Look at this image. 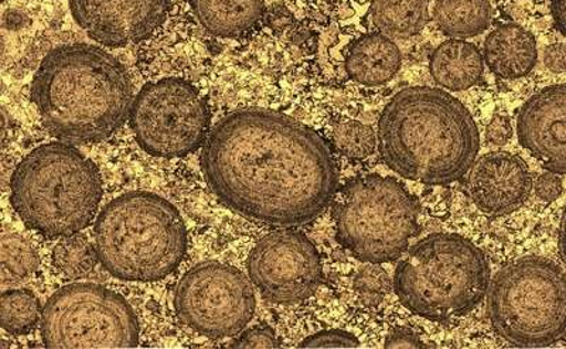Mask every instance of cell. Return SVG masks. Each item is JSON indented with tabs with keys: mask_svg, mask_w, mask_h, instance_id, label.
<instances>
[{
	"mask_svg": "<svg viewBox=\"0 0 566 349\" xmlns=\"http://www.w3.org/2000/svg\"><path fill=\"white\" fill-rule=\"evenodd\" d=\"M242 349H264V348H280V342L275 332L271 328L255 327L248 331L240 338L239 341L232 346Z\"/></svg>",
	"mask_w": 566,
	"mask_h": 349,
	"instance_id": "cell-28",
	"label": "cell"
},
{
	"mask_svg": "<svg viewBox=\"0 0 566 349\" xmlns=\"http://www.w3.org/2000/svg\"><path fill=\"white\" fill-rule=\"evenodd\" d=\"M301 348H357L360 347L353 334L343 330H326L313 334L300 346Z\"/></svg>",
	"mask_w": 566,
	"mask_h": 349,
	"instance_id": "cell-27",
	"label": "cell"
},
{
	"mask_svg": "<svg viewBox=\"0 0 566 349\" xmlns=\"http://www.w3.org/2000/svg\"><path fill=\"white\" fill-rule=\"evenodd\" d=\"M433 14L441 32L462 40L486 32L492 4L490 0H437Z\"/></svg>",
	"mask_w": 566,
	"mask_h": 349,
	"instance_id": "cell-20",
	"label": "cell"
},
{
	"mask_svg": "<svg viewBox=\"0 0 566 349\" xmlns=\"http://www.w3.org/2000/svg\"><path fill=\"white\" fill-rule=\"evenodd\" d=\"M44 346L71 348H135L139 324L124 297L97 285L65 286L54 293L42 316Z\"/></svg>",
	"mask_w": 566,
	"mask_h": 349,
	"instance_id": "cell-9",
	"label": "cell"
},
{
	"mask_svg": "<svg viewBox=\"0 0 566 349\" xmlns=\"http://www.w3.org/2000/svg\"><path fill=\"white\" fill-rule=\"evenodd\" d=\"M248 272L262 296L277 305L311 297L322 282V262L305 235L281 230L262 237L248 257Z\"/></svg>",
	"mask_w": 566,
	"mask_h": 349,
	"instance_id": "cell-12",
	"label": "cell"
},
{
	"mask_svg": "<svg viewBox=\"0 0 566 349\" xmlns=\"http://www.w3.org/2000/svg\"><path fill=\"white\" fill-rule=\"evenodd\" d=\"M484 60L500 78H523L537 64V42L528 30L517 24H504L488 35Z\"/></svg>",
	"mask_w": 566,
	"mask_h": 349,
	"instance_id": "cell-16",
	"label": "cell"
},
{
	"mask_svg": "<svg viewBox=\"0 0 566 349\" xmlns=\"http://www.w3.org/2000/svg\"><path fill=\"white\" fill-rule=\"evenodd\" d=\"M201 169L229 209L282 228L316 220L337 187L326 141L291 116L261 108L237 110L216 125Z\"/></svg>",
	"mask_w": 566,
	"mask_h": 349,
	"instance_id": "cell-1",
	"label": "cell"
},
{
	"mask_svg": "<svg viewBox=\"0 0 566 349\" xmlns=\"http://www.w3.org/2000/svg\"><path fill=\"white\" fill-rule=\"evenodd\" d=\"M564 186L557 173H545L538 177L535 181V192H537L538 199L545 202H554L559 199L563 194Z\"/></svg>",
	"mask_w": 566,
	"mask_h": 349,
	"instance_id": "cell-30",
	"label": "cell"
},
{
	"mask_svg": "<svg viewBox=\"0 0 566 349\" xmlns=\"http://www.w3.org/2000/svg\"><path fill=\"white\" fill-rule=\"evenodd\" d=\"M70 9L95 42L124 47L148 39L165 22L169 0H70Z\"/></svg>",
	"mask_w": 566,
	"mask_h": 349,
	"instance_id": "cell-13",
	"label": "cell"
},
{
	"mask_svg": "<svg viewBox=\"0 0 566 349\" xmlns=\"http://www.w3.org/2000/svg\"><path fill=\"white\" fill-rule=\"evenodd\" d=\"M495 332L520 348H545L566 337V273L539 256L510 263L489 286Z\"/></svg>",
	"mask_w": 566,
	"mask_h": 349,
	"instance_id": "cell-7",
	"label": "cell"
},
{
	"mask_svg": "<svg viewBox=\"0 0 566 349\" xmlns=\"http://www.w3.org/2000/svg\"><path fill=\"white\" fill-rule=\"evenodd\" d=\"M513 136V126L505 115H494L486 129L489 144L504 146Z\"/></svg>",
	"mask_w": 566,
	"mask_h": 349,
	"instance_id": "cell-29",
	"label": "cell"
},
{
	"mask_svg": "<svg viewBox=\"0 0 566 349\" xmlns=\"http://www.w3.org/2000/svg\"><path fill=\"white\" fill-rule=\"evenodd\" d=\"M32 99L44 128L65 144H97L113 136L133 110L125 67L103 49L67 44L45 55Z\"/></svg>",
	"mask_w": 566,
	"mask_h": 349,
	"instance_id": "cell-2",
	"label": "cell"
},
{
	"mask_svg": "<svg viewBox=\"0 0 566 349\" xmlns=\"http://www.w3.org/2000/svg\"><path fill=\"white\" fill-rule=\"evenodd\" d=\"M54 265L69 277L87 276L98 260L97 250L84 236H64L53 254Z\"/></svg>",
	"mask_w": 566,
	"mask_h": 349,
	"instance_id": "cell-24",
	"label": "cell"
},
{
	"mask_svg": "<svg viewBox=\"0 0 566 349\" xmlns=\"http://www.w3.org/2000/svg\"><path fill=\"white\" fill-rule=\"evenodd\" d=\"M130 126L142 149L156 158L176 159L203 144L210 113L193 85L168 78L140 91L130 110Z\"/></svg>",
	"mask_w": 566,
	"mask_h": 349,
	"instance_id": "cell-10",
	"label": "cell"
},
{
	"mask_svg": "<svg viewBox=\"0 0 566 349\" xmlns=\"http://www.w3.org/2000/svg\"><path fill=\"white\" fill-rule=\"evenodd\" d=\"M551 14L555 28L566 39V0H551Z\"/></svg>",
	"mask_w": 566,
	"mask_h": 349,
	"instance_id": "cell-33",
	"label": "cell"
},
{
	"mask_svg": "<svg viewBox=\"0 0 566 349\" xmlns=\"http://www.w3.org/2000/svg\"><path fill=\"white\" fill-rule=\"evenodd\" d=\"M531 190L527 163L509 151L484 155L470 169L469 197L489 215L512 214L528 200Z\"/></svg>",
	"mask_w": 566,
	"mask_h": 349,
	"instance_id": "cell-15",
	"label": "cell"
},
{
	"mask_svg": "<svg viewBox=\"0 0 566 349\" xmlns=\"http://www.w3.org/2000/svg\"><path fill=\"white\" fill-rule=\"evenodd\" d=\"M378 149L389 169L423 184H451L476 161L480 138L467 106L441 89H402L384 108Z\"/></svg>",
	"mask_w": 566,
	"mask_h": 349,
	"instance_id": "cell-3",
	"label": "cell"
},
{
	"mask_svg": "<svg viewBox=\"0 0 566 349\" xmlns=\"http://www.w3.org/2000/svg\"><path fill=\"white\" fill-rule=\"evenodd\" d=\"M401 68V52L388 35H366L353 45L348 53L346 70L348 77L358 84L376 87L396 77Z\"/></svg>",
	"mask_w": 566,
	"mask_h": 349,
	"instance_id": "cell-17",
	"label": "cell"
},
{
	"mask_svg": "<svg viewBox=\"0 0 566 349\" xmlns=\"http://www.w3.org/2000/svg\"><path fill=\"white\" fill-rule=\"evenodd\" d=\"M254 290L235 267L200 263L186 273L175 292L180 320L207 337H231L245 328L255 313Z\"/></svg>",
	"mask_w": 566,
	"mask_h": 349,
	"instance_id": "cell-11",
	"label": "cell"
},
{
	"mask_svg": "<svg viewBox=\"0 0 566 349\" xmlns=\"http://www.w3.org/2000/svg\"><path fill=\"white\" fill-rule=\"evenodd\" d=\"M418 202L396 180L364 176L352 181L337 202V240L357 260L392 262L418 234Z\"/></svg>",
	"mask_w": 566,
	"mask_h": 349,
	"instance_id": "cell-8",
	"label": "cell"
},
{
	"mask_svg": "<svg viewBox=\"0 0 566 349\" xmlns=\"http://www.w3.org/2000/svg\"><path fill=\"white\" fill-rule=\"evenodd\" d=\"M186 226L168 200L151 192H129L111 201L95 224V250L120 281L155 282L184 260Z\"/></svg>",
	"mask_w": 566,
	"mask_h": 349,
	"instance_id": "cell-4",
	"label": "cell"
},
{
	"mask_svg": "<svg viewBox=\"0 0 566 349\" xmlns=\"http://www.w3.org/2000/svg\"><path fill=\"white\" fill-rule=\"evenodd\" d=\"M517 134L545 169L566 174V84L544 88L524 103Z\"/></svg>",
	"mask_w": 566,
	"mask_h": 349,
	"instance_id": "cell-14",
	"label": "cell"
},
{
	"mask_svg": "<svg viewBox=\"0 0 566 349\" xmlns=\"http://www.w3.org/2000/svg\"><path fill=\"white\" fill-rule=\"evenodd\" d=\"M354 288L363 305L377 306L389 292V277L377 263H368V266L358 271L354 277Z\"/></svg>",
	"mask_w": 566,
	"mask_h": 349,
	"instance_id": "cell-26",
	"label": "cell"
},
{
	"mask_svg": "<svg viewBox=\"0 0 566 349\" xmlns=\"http://www.w3.org/2000/svg\"><path fill=\"white\" fill-rule=\"evenodd\" d=\"M3 287L17 286L38 271L39 257L34 247L18 234H4L2 240Z\"/></svg>",
	"mask_w": 566,
	"mask_h": 349,
	"instance_id": "cell-22",
	"label": "cell"
},
{
	"mask_svg": "<svg viewBox=\"0 0 566 349\" xmlns=\"http://www.w3.org/2000/svg\"><path fill=\"white\" fill-rule=\"evenodd\" d=\"M423 342L419 340V338L412 331L407 330V328H398V330L394 331L391 336L387 338L386 348L391 349H411V348H422Z\"/></svg>",
	"mask_w": 566,
	"mask_h": 349,
	"instance_id": "cell-32",
	"label": "cell"
},
{
	"mask_svg": "<svg viewBox=\"0 0 566 349\" xmlns=\"http://www.w3.org/2000/svg\"><path fill=\"white\" fill-rule=\"evenodd\" d=\"M428 4V0H376L373 22L388 38H413L427 27Z\"/></svg>",
	"mask_w": 566,
	"mask_h": 349,
	"instance_id": "cell-21",
	"label": "cell"
},
{
	"mask_svg": "<svg viewBox=\"0 0 566 349\" xmlns=\"http://www.w3.org/2000/svg\"><path fill=\"white\" fill-rule=\"evenodd\" d=\"M559 254L566 265V207L559 226Z\"/></svg>",
	"mask_w": 566,
	"mask_h": 349,
	"instance_id": "cell-34",
	"label": "cell"
},
{
	"mask_svg": "<svg viewBox=\"0 0 566 349\" xmlns=\"http://www.w3.org/2000/svg\"><path fill=\"white\" fill-rule=\"evenodd\" d=\"M40 316L38 297L28 290H9L2 295L0 320L8 332L23 334L32 330Z\"/></svg>",
	"mask_w": 566,
	"mask_h": 349,
	"instance_id": "cell-23",
	"label": "cell"
},
{
	"mask_svg": "<svg viewBox=\"0 0 566 349\" xmlns=\"http://www.w3.org/2000/svg\"><path fill=\"white\" fill-rule=\"evenodd\" d=\"M264 0H193L197 20L207 32L234 38L254 27L264 13Z\"/></svg>",
	"mask_w": 566,
	"mask_h": 349,
	"instance_id": "cell-19",
	"label": "cell"
},
{
	"mask_svg": "<svg viewBox=\"0 0 566 349\" xmlns=\"http://www.w3.org/2000/svg\"><path fill=\"white\" fill-rule=\"evenodd\" d=\"M544 63L553 73H564L566 70V45L560 43L548 45L544 52Z\"/></svg>",
	"mask_w": 566,
	"mask_h": 349,
	"instance_id": "cell-31",
	"label": "cell"
},
{
	"mask_svg": "<svg viewBox=\"0 0 566 349\" xmlns=\"http://www.w3.org/2000/svg\"><path fill=\"white\" fill-rule=\"evenodd\" d=\"M429 68L433 80L443 88L467 91L482 78L484 64L476 45L453 39L438 45Z\"/></svg>",
	"mask_w": 566,
	"mask_h": 349,
	"instance_id": "cell-18",
	"label": "cell"
},
{
	"mask_svg": "<svg viewBox=\"0 0 566 349\" xmlns=\"http://www.w3.org/2000/svg\"><path fill=\"white\" fill-rule=\"evenodd\" d=\"M376 134L371 126L347 120L335 129V145L343 156L353 160L368 158L376 150Z\"/></svg>",
	"mask_w": 566,
	"mask_h": 349,
	"instance_id": "cell-25",
	"label": "cell"
},
{
	"mask_svg": "<svg viewBox=\"0 0 566 349\" xmlns=\"http://www.w3.org/2000/svg\"><path fill=\"white\" fill-rule=\"evenodd\" d=\"M489 286L486 256L473 242L454 234L419 241L394 276L399 302L433 321L468 315L488 295Z\"/></svg>",
	"mask_w": 566,
	"mask_h": 349,
	"instance_id": "cell-6",
	"label": "cell"
},
{
	"mask_svg": "<svg viewBox=\"0 0 566 349\" xmlns=\"http://www.w3.org/2000/svg\"><path fill=\"white\" fill-rule=\"evenodd\" d=\"M101 197L97 167L65 144L40 146L14 170L13 209L24 224L45 236L64 237L84 230Z\"/></svg>",
	"mask_w": 566,
	"mask_h": 349,
	"instance_id": "cell-5",
	"label": "cell"
}]
</instances>
